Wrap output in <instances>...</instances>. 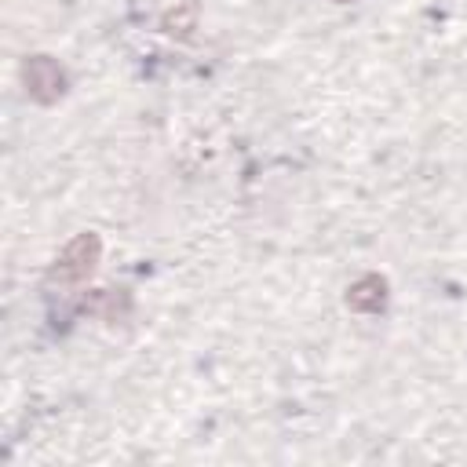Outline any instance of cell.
<instances>
[{
  "instance_id": "1",
  "label": "cell",
  "mask_w": 467,
  "mask_h": 467,
  "mask_svg": "<svg viewBox=\"0 0 467 467\" xmlns=\"http://www.w3.org/2000/svg\"><path fill=\"white\" fill-rule=\"evenodd\" d=\"M99 259H102V241H99L95 234H77V237L58 252V259L51 263L47 281H51V285H77V281H88L91 270L99 266Z\"/></svg>"
},
{
  "instance_id": "2",
  "label": "cell",
  "mask_w": 467,
  "mask_h": 467,
  "mask_svg": "<svg viewBox=\"0 0 467 467\" xmlns=\"http://www.w3.org/2000/svg\"><path fill=\"white\" fill-rule=\"evenodd\" d=\"M22 84H26V95H29L33 102L51 106V102H58V99L66 95L69 77H66V69H62L51 55H33V58H26V66H22Z\"/></svg>"
},
{
  "instance_id": "3",
  "label": "cell",
  "mask_w": 467,
  "mask_h": 467,
  "mask_svg": "<svg viewBox=\"0 0 467 467\" xmlns=\"http://www.w3.org/2000/svg\"><path fill=\"white\" fill-rule=\"evenodd\" d=\"M347 306L358 314H379L387 306V281L379 274H361L347 288Z\"/></svg>"
},
{
  "instance_id": "4",
  "label": "cell",
  "mask_w": 467,
  "mask_h": 467,
  "mask_svg": "<svg viewBox=\"0 0 467 467\" xmlns=\"http://www.w3.org/2000/svg\"><path fill=\"white\" fill-rule=\"evenodd\" d=\"M80 310L91 314V317H102V321H124L128 310H131V299L120 288H95V292L84 296Z\"/></svg>"
},
{
  "instance_id": "5",
  "label": "cell",
  "mask_w": 467,
  "mask_h": 467,
  "mask_svg": "<svg viewBox=\"0 0 467 467\" xmlns=\"http://www.w3.org/2000/svg\"><path fill=\"white\" fill-rule=\"evenodd\" d=\"M193 18H197V7L186 4V7H179V11H171V15H164V29H168V33H179V36H190Z\"/></svg>"
},
{
  "instance_id": "6",
  "label": "cell",
  "mask_w": 467,
  "mask_h": 467,
  "mask_svg": "<svg viewBox=\"0 0 467 467\" xmlns=\"http://www.w3.org/2000/svg\"><path fill=\"white\" fill-rule=\"evenodd\" d=\"M339 4H350V0H339Z\"/></svg>"
}]
</instances>
